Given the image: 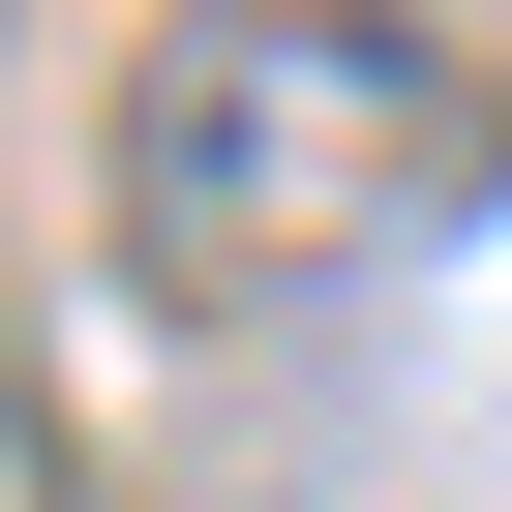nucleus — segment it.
I'll return each mask as SVG.
<instances>
[{
  "label": "nucleus",
  "instance_id": "obj_1",
  "mask_svg": "<svg viewBox=\"0 0 512 512\" xmlns=\"http://www.w3.org/2000/svg\"><path fill=\"white\" fill-rule=\"evenodd\" d=\"M392 181H452V61L422 31H151L121 61V272L151 302L332 272Z\"/></svg>",
  "mask_w": 512,
  "mask_h": 512
}]
</instances>
